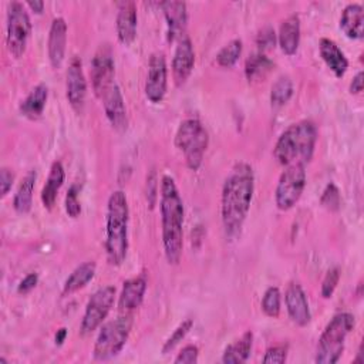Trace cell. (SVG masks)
Instances as JSON below:
<instances>
[{"label": "cell", "instance_id": "cell-28", "mask_svg": "<svg viewBox=\"0 0 364 364\" xmlns=\"http://www.w3.org/2000/svg\"><path fill=\"white\" fill-rule=\"evenodd\" d=\"M37 181V172L34 169L28 171L23 181L20 182L14 198H13V208L18 213H27L33 205V192Z\"/></svg>", "mask_w": 364, "mask_h": 364}, {"label": "cell", "instance_id": "cell-32", "mask_svg": "<svg viewBox=\"0 0 364 364\" xmlns=\"http://www.w3.org/2000/svg\"><path fill=\"white\" fill-rule=\"evenodd\" d=\"M280 304H282V294L279 287L270 286L264 290L263 297H262V310L267 317H279L280 314Z\"/></svg>", "mask_w": 364, "mask_h": 364}, {"label": "cell", "instance_id": "cell-21", "mask_svg": "<svg viewBox=\"0 0 364 364\" xmlns=\"http://www.w3.org/2000/svg\"><path fill=\"white\" fill-rule=\"evenodd\" d=\"M320 57L326 63V65L331 70L336 77H343L348 68V60L337 43L331 38L323 37L318 43Z\"/></svg>", "mask_w": 364, "mask_h": 364}, {"label": "cell", "instance_id": "cell-41", "mask_svg": "<svg viewBox=\"0 0 364 364\" xmlns=\"http://www.w3.org/2000/svg\"><path fill=\"white\" fill-rule=\"evenodd\" d=\"M14 172L11 171V169H9V168H6V166H3L1 168V171H0V188H1V196L4 198L7 193H9V191L11 189V186H13V182H14Z\"/></svg>", "mask_w": 364, "mask_h": 364}, {"label": "cell", "instance_id": "cell-45", "mask_svg": "<svg viewBox=\"0 0 364 364\" xmlns=\"http://www.w3.org/2000/svg\"><path fill=\"white\" fill-rule=\"evenodd\" d=\"M67 337V328L65 327H61L60 330H57V334H55V344L57 346H61L64 343Z\"/></svg>", "mask_w": 364, "mask_h": 364}, {"label": "cell", "instance_id": "cell-12", "mask_svg": "<svg viewBox=\"0 0 364 364\" xmlns=\"http://www.w3.org/2000/svg\"><path fill=\"white\" fill-rule=\"evenodd\" d=\"M168 87V67L166 58L162 51H154L149 55L145 95L152 104H158L165 98Z\"/></svg>", "mask_w": 364, "mask_h": 364}, {"label": "cell", "instance_id": "cell-4", "mask_svg": "<svg viewBox=\"0 0 364 364\" xmlns=\"http://www.w3.org/2000/svg\"><path fill=\"white\" fill-rule=\"evenodd\" d=\"M316 142V124L310 119H301L289 125L280 134L273 148V156L283 166L293 164L306 165L313 158Z\"/></svg>", "mask_w": 364, "mask_h": 364}, {"label": "cell", "instance_id": "cell-33", "mask_svg": "<svg viewBox=\"0 0 364 364\" xmlns=\"http://www.w3.org/2000/svg\"><path fill=\"white\" fill-rule=\"evenodd\" d=\"M192 326H193V320H192V318H186V320H183L182 323H179V326L172 331V334H171V336L166 338V341L164 343V346H162V353H164V354L171 353V351L186 337V334L191 331Z\"/></svg>", "mask_w": 364, "mask_h": 364}, {"label": "cell", "instance_id": "cell-20", "mask_svg": "<svg viewBox=\"0 0 364 364\" xmlns=\"http://www.w3.org/2000/svg\"><path fill=\"white\" fill-rule=\"evenodd\" d=\"M146 291V279L144 274L135 276L124 282L121 293L118 296V309L122 313H131L138 309L144 300Z\"/></svg>", "mask_w": 364, "mask_h": 364}, {"label": "cell", "instance_id": "cell-27", "mask_svg": "<svg viewBox=\"0 0 364 364\" xmlns=\"http://www.w3.org/2000/svg\"><path fill=\"white\" fill-rule=\"evenodd\" d=\"M95 270H97V264L92 260L84 262L80 266H77L71 272V274L65 279L64 286H63V294L67 296V294L75 293L80 289L85 287L95 276Z\"/></svg>", "mask_w": 364, "mask_h": 364}, {"label": "cell", "instance_id": "cell-18", "mask_svg": "<svg viewBox=\"0 0 364 364\" xmlns=\"http://www.w3.org/2000/svg\"><path fill=\"white\" fill-rule=\"evenodd\" d=\"M65 44H67V23L64 17H54L50 26L48 38H47V53L50 64L54 68H60L64 55H65Z\"/></svg>", "mask_w": 364, "mask_h": 364}, {"label": "cell", "instance_id": "cell-34", "mask_svg": "<svg viewBox=\"0 0 364 364\" xmlns=\"http://www.w3.org/2000/svg\"><path fill=\"white\" fill-rule=\"evenodd\" d=\"M320 203L328 210H333V212L338 210L340 203H341V196H340V191L336 183L330 182L326 185V188L320 196Z\"/></svg>", "mask_w": 364, "mask_h": 364}, {"label": "cell", "instance_id": "cell-22", "mask_svg": "<svg viewBox=\"0 0 364 364\" xmlns=\"http://www.w3.org/2000/svg\"><path fill=\"white\" fill-rule=\"evenodd\" d=\"M341 31L353 40H360L364 36V9L360 3L347 4L340 16Z\"/></svg>", "mask_w": 364, "mask_h": 364}, {"label": "cell", "instance_id": "cell-8", "mask_svg": "<svg viewBox=\"0 0 364 364\" xmlns=\"http://www.w3.org/2000/svg\"><path fill=\"white\" fill-rule=\"evenodd\" d=\"M6 43L9 51L20 58L27 48L31 33V21L27 9L20 1H11L7 6V24H6Z\"/></svg>", "mask_w": 364, "mask_h": 364}, {"label": "cell", "instance_id": "cell-25", "mask_svg": "<svg viewBox=\"0 0 364 364\" xmlns=\"http://www.w3.org/2000/svg\"><path fill=\"white\" fill-rule=\"evenodd\" d=\"M64 176H65V173H64L63 164L60 161H54L50 166V172H48L46 185L43 186V191H41V202H43L44 208L51 209L54 206L58 191L63 186Z\"/></svg>", "mask_w": 364, "mask_h": 364}, {"label": "cell", "instance_id": "cell-16", "mask_svg": "<svg viewBox=\"0 0 364 364\" xmlns=\"http://www.w3.org/2000/svg\"><path fill=\"white\" fill-rule=\"evenodd\" d=\"M165 20H166V36L168 40L178 41L181 37H183L186 33V24H188V10H186V3L185 1H162L159 3Z\"/></svg>", "mask_w": 364, "mask_h": 364}, {"label": "cell", "instance_id": "cell-11", "mask_svg": "<svg viewBox=\"0 0 364 364\" xmlns=\"http://www.w3.org/2000/svg\"><path fill=\"white\" fill-rule=\"evenodd\" d=\"M90 75H91L92 91L98 98H102L104 94L115 84L114 54L108 44H101L95 51L91 61Z\"/></svg>", "mask_w": 364, "mask_h": 364}, {"label": "cell", "instance_id": "cell-19", "mask_svg": "<svg viewBox=\"0 0 364 364\" xmlns=\"http://www.w3.org/2000/svg\"><path fill=\"white\" fill-rule=\"evenodd\" d=\"M136 24H138V14H136L135 3L134 1L118 3L115 28H117V37L121 44L128 46L135 40Z\"/></svg>", "mask_w": 364, "mask_h": 364}, {"label": "cell", "instance_id": "cell-31", "mask_svg": "<svg viewBox=\"0 0 364 364\" xmlns=\"http://www.w3.org/2000/svg\"><path fill=\"white\" fill-rule=\"evenodd\" d=\"M243 50V43L240 38H233L229 43H226L216 54V63L220 67L229 68L236 64Z\"/></svg>", "mask_w": 364, "mask_h": 364}, {"label": "cell", "instance_id": "cell-24", "mask_svg": "<svg viewBox=\"0 0 364 364\" xmlns=\"http://www.w3.org/2000/svg\"><path fill=\"white\" fill-rule=\"evenodd\" d=\"M48 98V87L43 82L37 84L30 92L28 95L20 102L18 109L21 112V115L30 118V119H37L38 117H41L46 102Z\"/></svg>", "mask_w": 364, "mask_h": 364}, {"label": "cell", "instance_id": "cell-44", "mask_svg": "<svg viewBox=\"0 0 364 364\" xmlns=\"http://www.w3.org/2000/svg\"><path fill=\"white\" fill-rule=\"evenodd\" d=\"M27 6L37 14H40L43 10H44V1L41 0H28L27 1Z\"/></svg>", "mask_w": 364, "mask_h": 364}, {"label": "cell", "instance_id": "cell-36", "mask_svg": "<svg viewBox=\"0 0 364 364\" xmlns=\"http://www.w3.org/2000/svg\"><path fill=\"white\" fill-rule=\"evenodd\" d=\"M277 34L274 33V28L270 26H264L256 36V44L259 47V51L264 53L267 50H272L276 46Z\"/></svg>", "mask_w": 364, "mask_h": 364}, {"label": "cell", "instance_id": "cell-3", "mask_svg": "<svg viewBox=\"0 0 364 364\" xmlns=\"http://www.w3.org/2000/svg\"><path fill=\"white\" fill-rule=\"evenodd\" d=\"M128 222L129 209L125 193L114 191L107 203L105 216V253L111 266H119L128 252Z\"/></svg>", "mask_w": 364, "mask_h": 364}, {"label": "cell", "instance_id": "cell-23", "mask_svg": "<svg viewBox=\"0 0 364 364\" xmlns=\"http://www.w3.org/2000/svg\"><path fill=\"white\" fill-rule=\"evenodd\" d=\"M277 43L284 54H287V55L296 54L299 44H300V17H299V14L293 13L282 21V24L279 27V33H277Z\"/></svg>", "mask_w": 364, "mask_h": 364}, {"label": "cell", "instance_id": "cell-15", "mask_svg": "<svg viewBox=\"0 0 364 364\" xmlns=\"http://www.w3.org/2000/svg\"><path fill=\"white\" fill-rule=\"evenodd\" d=\"M284 303H286L289 317L294 324L304 327L310 323L311 313H310L307 296L299 283L296 282L289 283L284 291Z\"/></svg>", "mask_w": 364, "mask_h": 364}, {"label": "cell", "instance_id": "cell-26", "mask_svg": "<svg viewBox=\"0 0 364 364\" xmlns=\"http://www.w3.org/2000/svg\"><path fill=\"white\" fill-rule=\"evenodd\" d=\"M253 346V333L250 330L245 331L237 340L229 344L222 355V363L225 364H242L250 357Z\"/></svg>", "mask_w": 364, "mask_h": 364}, {"label": "cell", "instance_id": "cell-2", "mask_svg": "<svg viewBox=\"0 0 364 364\" xmlns=\"http://www.w3.org/2000/svg\"><path fill=\"white\" fill-rule=\"evenodd\" d=\"M161 223L164 253L169 264H178L183 247V202L175 179L164 175L161 179Z\"/></svg>", "mask_w": 364, "mask_h": 364}, {"label": "cell", "instance_id": "cell-37", "mask_svg": "<svg viewBox=\"0 0 364 364\" xmlns=\"http://www.w3.org/2000/svg\"><path fill=\"white\" fill-rule=\"evenodd\" d=\"M65 212L70 218H77L81 213V203L78 199L77 185H71L65 195Z\"/></svg>", "mask_w": 364, "mask_h": 364}, {"label": "cell", "instance_id": "cell-14", "mask_svg": "<svg viewBox=\"0 0 364 364\" xmlns=\"http://www.w3.org/2000/svg\"><path fill=\"white\" fill-rule=\"evenodd\" d=\"M195 65V50L189 36H183L176 41L172 57V78L176 87H182L189 78Z\"/></svg>", "mask_w": 364, "mask_h": 364}, {"label": "cell", "instance_id": "cell-42", "mask_svg": "<svg viewBox=\"0 0 364 364\" xmlns=\"http://www.w3.org/2000/svg\"><path fill=\"white\" fill-rule=\"evenodd\" d=\"M38 283V274L37 273H28L20 283H18V287H17V291L21 294H26L28 293L30 290H33Z\"/></svg>", "mask_w": 364, "mask_h": 364}, {"label": "cell", "instance_id": "cell-30", "mask_svg": "<svg viewBox=\"0 0 364 364\" xmlns=\"http://www.w3.org/2000/svg\"><path fill=\"white\" fill-rule=\"evenodd\" d=\"M293 95V81L289 75H280L272 85L270 102L273 107H283Z\"/></svg>", "mask_w": 364, "mask_h": 364}, {"label": "cell", "instance_id": "cell-9", "mask_svg": "<svg viewBox=\"0 0 364 364\" xmlns=\"http://www.w3.org/2000/svg\"><path fill=\"white\" fill-rule=\"evenodd\" d=\"M306 188V168L303 164H293L286 166L282 172L276 189L274 203L280 210L291 209Z\"/></svg>", "mask_w": 364, "mask_h": 364}, {"label": "cell", "instance_id": "cell-10", "mask_svg": "<svg viewBox=\"0 0 364 364\" xmlns=\"http://www.w3.org/2000/svg\"><path fill=\"white\" fill-rule=\"evenodd\" d=\"M115 300V287L114 286H104L95 290L88 303L85 306V311L81 320L80 330L82 334H90L97 330L107 316L109 314Z\"/></svg>", "mask_w": 364, "mask_h": 364}, {"label": "cell", "instance_id": "cell-13", "mask_svg": "<svg viewBox=\"0 0 364 364\" xmlns=\"http://www.w3.org/2000/svg\"><path fill=\"white\" fill-rule=\"evenodd\" d=\"M65 95L71 108L81 114L85 105L87 97V80L82 70V63L78 55H73L65 75Z\"/></svg>", "mask_w": 364, "mask_h": 364}, {"label": "cell", "instance_id": "cell-1", "mask_svg": "<svg viewBox=\"0 0 364 364\" xmlns=\"http://www.w3.org/2000/svg\"><path fill=\"white\" fill-rule=\"evenodd\" d=\"M255 192L253 169L246 162H237L230 169L222 186L220 215L226 237L236 239L243 228Z\"/></svg>", "mask_w": 364, "mask_h": 364}, {"label": "cell", "instance_id": "cell-17", "mask_svg": "<svg viewBox=\"0 0 364 364\" xmlns=\"http://www.w3.org/2000/svg\"><path fill=\"white\" fill-rule=\"evenodd\" d=\"M104 104V111L107 115V119L109 121L111 127L122 132L127 129L128 125V117H127V107L122 97V92L117 84H114L101 98Z\"/></svg>", "mask_w": 364, "mask_h": 364}, {"label": "cell", "instance_id": "cell-35", "mask_svg": "<svg viewBox=\"0 0 364 364\" xmlns=\"http://www.w3.org/2000/svg\"><path fill=\"white\" fill-rule=\"evenodd\" d=\"M341 276V269L338 266H333L327 270L323 282H321V296L324 299H330L338 284Z\"/></svg>", "mask_w": 364, "mask_h": 364}, {"label": "cell", "instance_id": "cell-39", "mask_svg": "<svg viewBox=\"0 0 364 364\" xmlns=\"http://www.w3.org/2000/svg\"><path fill=\"white\" fill-rule=\"evenodd\" d=\"M198 358H199V348L193 344H188L178 353L173 361L176 364H195L198 363Z\"/></svg>", "mask_w": 364, "mask_h": 364}, {"label": "cell", "instance_id": "cell-40", "mask_svg": "<svg viewBox=\"0 0 364 364\" xmlns=\"http://www.w3.org/2000/svg\"><path fill=\"white\" fill-rule=\"evenodd\" d=\"M158 198V178L156 172L151 169V172L146 175V200L149 203V208L155 206Z\"/></svg>", "mask_w": 364, "mask_h": 364}, {"label": "cell", "instance_id": "cell-6", "mask_svg": "<svg viewBox=\"0 0 364 364\" xmlns=\"http://www.w3.org/2000/svg\"><path fill=\"white\" fill-rule=\"evenodd\" d=\"M209 145V134L203 124L196 118L183 119L175 134V146L182 152L186 166L198 171Z\"/></svg>", "mask_w": 364, "mask_h": 364}, {"label": "cell", "instance_id": "cell-5", "mask_svg": "<svg viewBox=\"0 0 364 364\" xmlns=\"http://www.w3.org/2000/svg\"><path fill=\"white\" fill-rule=\"evenodd\" d=\"M354 326L355 320L351 313L341 311L334 314L318 338L314 361L317 364L337 363L344 351L346 338Z\"/></svg>", "mask_w": 364, "mask_h": 364}, {"label": "cell", "instance_id": "cell-7", "mask_svg": "<svg viewBox=\"0 0 364 364\" xmlns=\"http://www.w3.org/2000/svg\"><path fill=\"white\" fill-rule=\"evenodd\" d=\"M134 318L131 313H124L117 318L102 324L92 350V355L98 361H107L121 353L129 337Z\"/></svg>", "mask_w": 364, "mask_h": 364}, {"label": "cell", "instance_id": "cell-29", "mask_svg": "<svg viewBox=\"0 0 364 364\" xmlns=\"http://www.w3.org/2000/svg\"><path fill=\"white\" fill-rule=\"evenodd\" d=\"M273 68V61L266 55V53L257 51L247 57L245 63V75L249 82L263 81Z\"/></svg>", "mask_w": 364, "mask_h": 364}, {"label": "cell", "instance_id": "cell-38", "mask_svg": "<svg viewBox=\"0 0 364 364\" xmlns=\"http://www.w3.org/2000/svg\"><path fill=\"white\" fill-rule=\"evenodd\" d=\"M286 360H287V346L279 344V346H272L264 351L262 363H264V364H273V363L282 364Z\"/></svg>", "mask_w": 364, "mask_h": 364}, {"label": "cell", "instance_id": "cell-43", "mask_svg": "<svg viewBox=\"0 0 364 364\" xmlns=\"http://www.w3.org/2000/svg\"><path fill=\"white\" fill-rule=\"evenodd\" d=\"M363 85H364V74L363 71H358L350 82V92L360 94L363 91Z\"/></svg>", "mask_w": 364, "mask_h": 364}]
</instances>
